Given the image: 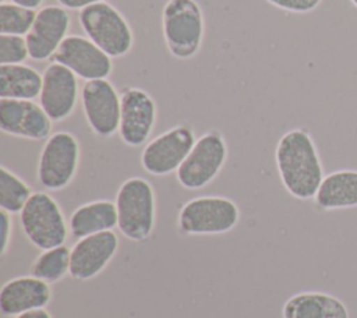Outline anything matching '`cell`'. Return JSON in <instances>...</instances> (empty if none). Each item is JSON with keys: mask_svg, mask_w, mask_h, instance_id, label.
<instances>
[{"mask_svg": "<svg viewBox=\"0 0 357 318\" xmlns=\"http://www.w3.org/2000/svg\"><path fill=\"white\" fill-rule=\"evenodd\" d=\"M11 1L18 4V6H24V7L32 8V10L38 8L43 3V0H11Z\"/></svg>", "mask_w": 357, "mask_h": 318, "instance_id": "f546056e", "label": "cell"}, {"mask_svg": "<svg viewBox=\"0 0 357 318\" xmlns=\"http://www.w3.org/2000/svg\"><path fill=\"white\" fill-rule=\"evenodd\" d=\"M275 160L280 181L290 195L303 201L315 197L325 176L317 145L307 130L284 132L276 145Z\"/></svg>", "mask_w": 357, "mask_h": 318, "instance_id": "6da1fadb", "label": "cell"}, {"mask_svg": "<svg viewBox=\"0 0 357 318\" xmlns=\"http://www.w3.org/2000/svg\"><path fill=\"white\" fill-rule=\"evenodd\" d=\"M227 159V145L219 131H208L201 135L185 160L181 163L177 181L187 190L206 187L220 173Z\"/></svg>", "mask_w": 357, "mask_h": 318, "instance_id": "ba28073f", "label": "cell"}, {"mask_svg": "<svg viewBox=\"0 0 357 318\" xmlns=\"http://www.w3.org/2000/svg\"><path fill=\"white\" fill-rule=\"evenodd\" d=\"M117 229L131 241L151 237L156 222V197L152 184L142 177H130L116 194Z\"/></svg>", "mask_w": 357, "mask_h": 318, "instance_id": "7a4b0ae2", "label": "cell"}, {"mask_svg": "<svg viewBox=\"0 0 357 318\" xmlns=\"http://www.w3.org/2000/svg\"><path fill=\"white\" fill-rule=\"evenodd\" d=\"M156 103L141 88H127L121 93L119 134L128 146H141L151 137L156 123Z\"/></svg>", "mask_w": 357, "mask_h": 318, "instance_id": "7c38bea8", "label": "cell"}, {"mask_svg": "<svg viewBox=\"0 0 357 318\" xmlns=\"http://www.w3.org/2000/svg\"><path fill=\"white\" fill-rule=\"evenodd\" d=\"M33 192L31 187L6 166L0 167V208L8 213H20Z\"/></svg>", "mask_w": 357, "mask_h": 318, "instance_id": "603a6c76", "label": "cell"}, {"mask_svg": "<svg viewBox=\"0 0 357 318\" xmlns=\"http://www.w3.org/2000/svg\"><path fill=\"white\" fill-rule=\"evenodd\" d=\"M117 227L116 202L109 199H98L86 202L71 213L68 229L75 238L113 230Z\"/></svg>", "mask_w": 357, "mask_h": 318, "instance_id": "ffe728a7", "label": "cell"}, {"mask_svg": "<svg viewBox=\"0 0 357 318\" xmlns=\"http://www.w3.org/2000/svg\"><path fill=\"white\" fill-rule=\"evenodd\" d=\"M43 74L26 64L0 66V98L33 100L40 95Z\"/></svg>", "mask_w": 357, "mask_h": 318, "instance_id": "44dd1931", "label": "cell"}, {"mask_svg": "<svg viewBox=\"0 0 357 318\" xmlns=\"http://www.w3.org/2000/svg\"><path fill=\"white\" fill-rule=\"evenodd\" d=\"M64 8H68V10H82L88 6H92V4H96V3H100V1H105V0H57Z\"/></svg>", "mask_w": 357, "mask_h": 318, "instance_id": "83f0119b", "label": "cell"}, {"mask_svg": "<svg viewBox=\"0 0 357 318\" xmlns=\"http://www.w3.org/2000/svg\"><path fill=\"white\" fill-rule=\"evenodd\" d=\"M240 220L234 201L220 195H202L187 201L177 218L178 230L188 236H213L233 230Z\"/></svg>", "mask_w": 357, "mask_h": 318, "instance_id": "3957f363", "label": "cell"}, {"mask_svg": "<svg viewBox=\"0 0 357 318\" xmlns=\"http://www.w3.org/2000/svg\"><path fill=\"white\" fill-rule=\"evenodd\" d=\"M20 223L29 243L42 251L63 245L70 230L59 202L45 191L31 195L20 212Z\"/></svg>", "mask_w": 357, "mask_h": 318, "instance_id": "5b68a950", "label": "cell"}, {"mask_svg": "<svg viewBox=\"0 0 357 318\" xmlns=\"http://www.w3.org/2000/svg\"><path fill=\"white\" fill-rule=\"evenodd\" d=\"M52 119L40 103L28 99H0V128L25 139L42 141L52 134Z\"/></svg>", "mask_w": 357, "mask_h": 318, "instance_id": "4fadbf2b", "label": "cell"}, {"mask_svg": "<svg viewBox=\"0 0 357 318\" xmlns=\"http://www.w3.org/2000/svg\"><path fill=\"white\" fill-rule=\"evenodd\" d=\"M78 21L86 38L113 57L126 56L134 43L132 29L112 4L100 1L79 10Z\"/></svg>", "mask_w": 357, "mask_h": 318, "instance_id": "277c9868", "label": "cell"}, {"mask_svg": "<svg viewBox=\"0 0 357 318\" xmlns=\"http://www.w3.org/2000/svg\"><path fill=\"white\" fill-rule=\"evenodd\" d=\"M79 142L68 131H56L45 142L38 162V180L50 191L66 188L78 170Z\"/></svg>", "mask_w": 357, "mask_h": 318, "instance_id": "52a82bcc", "label": "cell"}, {"mask_svg": "<svg viewBox=\"0 0 357 318\" xmlns=\"http://www.w3.org/2000/svg\"><path fill=\"white\" fill-rule=\"evenodd\" d=\"M70 22V14L64 7L46 6L40 8L31 31L25 36L29 57L35 61L52 57L67 38Z\"/></svg>", "mask_w": 357, "mask_h": 318, "instance_id": "2e32d148", "label": "cell"}, {"mask_svg": "<svg viewBox=\"0 0 357 318\" xmlns=\"http://www.w3.org/2000/svg\"><path fill=\"white\" fill-rule=\"evenodd\" d=\"M350 1H351V3H353L356 7H357V0H350Z\"/></svg>", "mask_w": 357, "mask_h": 318, "instance_id": "4dcf8cb0", "label": "cell"}, {"mask_svg": "<svg viewBox=\"0 0 357 318\" xmlns=\"http://www.w3.org/2000/svg\"><path fill=\"white\" fill-rule=\"evenodd\" d=\"M52 300L50 283L32 275L7 280L0 289V310L7 317L45 308Z\"/></svg>", "mask_w": 357, "mask_h": 318, "instance_id": "e0dca14e", "label": "cell"}, {"mask_svg": "<svg viewBox=\"0 0 357 318\" xmlns=\"http://www.w3.org/2000/svg\"><path fill=\"white\" fill-rule=\"evenodd\" d=\"M197 138L188 126H176L151 139L142 149L141 165L153 176H166L177 172L188 156Z\"/></svg>", "mask_w": 357, "mask_h": 318, "instance_id": "9c48e42d", "label": "cell"}, {"mask_svg": "<svg viewBox=\"0 0 357 318\" xmlns=\"http://www.w3.org/2000/svg\"><path fill=\"white\" fill-rule=\"evenodd\" d=\"M81 105L86 123L96 135L107 138L119 131L121 95L107 78L85 81Z\"/></svg>", "mask_w": 357, "mask_h": 318, "instance_id": "30bf717a", "label": "cell"}, {"mask_svg": "<svg viewBox=\"0 0 357 318\" xmlns=\"http://www.w3.org/2000/svg\"><path fill=\"white\" fill-rule=\"evenodd\" d=\"M70 257L71 248L66 244L43 250L31 264L29 273L50 285L56 283L70 275Z\"/></svg>", "mask_w": 357, "mask_h": 318, "instance_id": "7402d4cb", "label": "cell"}, {"mask_svg": "<svg viewBox=\"0 0 357 318\" xmlns=\"http://www.w3.org/2000/svg\"><path fill=\"white\" fill-rule=\"evenodd\" d=\"M324 211L347 209L357 206V170L342 169L326 174L314 197Z\"/></svg>", "mask_w": 357, "mask_h": 318, "instance_id": "d6986e66", "label": "cell"}, {"mask_svg": "<svg viewBox=\"0 0 357 318\" xmlns=\"http://www.w3.org/2000/svg\"><path fill=\"white\" fill-rule=\"evenodd\" d=\"M272 6L290 13H310L315 10L322 0H266Z\"/></svg>", "mask_w": 357, "mask_h": 318, "instance_id": "484cf974", "label": "cell"}, {"mask_svg": "<svg viewBox=\"0 0 357 318\" xmlns=\"http://www.w3.org/2000/svg\"><path fill=\"white\" fill-rule=\"evenodd\" d=\"M282 318H350L347 305L325 292H300L286 300Z\"/></svg>", "mask_w": 357, "mask_h": 318, "instance_id": "ac0fdd59", "label": "cell"}, {"mask_svg": "<svg viewBox=\"0 0 357 318\" xmlns=\"http://www.w3.org/2000/svg\"><path fill=\"white\" fill-rule=\"evenodd\" d=\"M162 29L166 46L174 57H192L204 38V18L198 3L169 0L162 11Z\"/></svg>", "mask_w": 357, "mask_h": 318, "instance_id": "8992f818", "label": "cell"}, {"mask_svg": "<svg viewBox=\"0 0 357 318\" xmlns=\"http://www.w3.org/2000/svg\"><path fill=\"white\" fill-rule=\"evenodd\" d=\"M119 250V236L113 230L91 234L71 247L70 276L85 282L98 276L114 258Z\"/></svg>", "mask_w": 357, "mask_h": 318, "instance_id": "5bb4252c", "label": "cell"}, {"mask_svg": "<svg viewBox=\"0 0 357 318\" xmlns=\"http://www.w3.org/2000/svg\"><path fill=\"white\" fill-rule=\"evenodd\" d=\"M13 234V220L11 213L7 211H0V254L4 255L8 251Z\"/></svg>", "mask_w": 357, "mask_h": 318, "instance_id": "4316f807", "label": "cell"}, {"mask_svg": "<svg viewBox=\"0 0 357 318\" xmlns=\"http://www.w3.org/2000/svg\"><path fill=\"white\" fill-rule=\"evenodd\" d=\"M29 57L26 39L20 35H0V64H22Z\"/></svg>", "mask_w": 357, "mask_h": 318, "instance_id": "d4e9b609", "label": "cell"}, {"mask_svg": "<svg viewBox=\"0 0 357 318\" xmlns=\"http://www.w3.org/2000/svg\"><path fill=\"white\" fill-rule=\"evenodd\" d=\"M14 318H53L52 314L46 308H39V310H32L28 312H22Z\"/></svg>", "mask_w": 357, "mask_h": 318, "instance_id": "f1b7e54d", "label": "cell"}, {"mask_svg": "<svg viewBox=\"0 0 357 318\" xmlns=\"http://www.w3.org/2000/svg\"><path fill=\"white\" fill-rule=\"evenodd\" d=\"M53 59L85 81L107 78L113 70L112 57L91 39L79 35H68L53 54Z\"/></svg>", "mask_w": 357, "mask_h": 318, "instance_id": "8fae6325", "label": "cell"}, {"mask_svg": "<svg viewBox=\"0 0 357 318\" xmlns=\"http://www.w3.org/2000/svg\"><path fill=\"white\" fill-rule=\"evenodd\" d=\"M78 100L77 75L60 63H52L43 73L39 103L53 121L70 117Z\"/></svg>", "mask_w": 357, "mask_h": 318, "instance_id": "9a60e30c", "label": "cell"}, {"mask_svg": "<svg viewBox=\"0 0 357 318\" xmlns=\"http://www.w3.org/2000/svg\"><path fill=\"white\" fill-rule=\"evenodd\" d=\"M36 18L32 8L18 6L15 3L0 4V31L4 35H26Z\"/></svg>", "mask_w": 357, "mask_h": 318, "instance_id": "cb8c5ba5", "label": "cell"}]
</instances>
